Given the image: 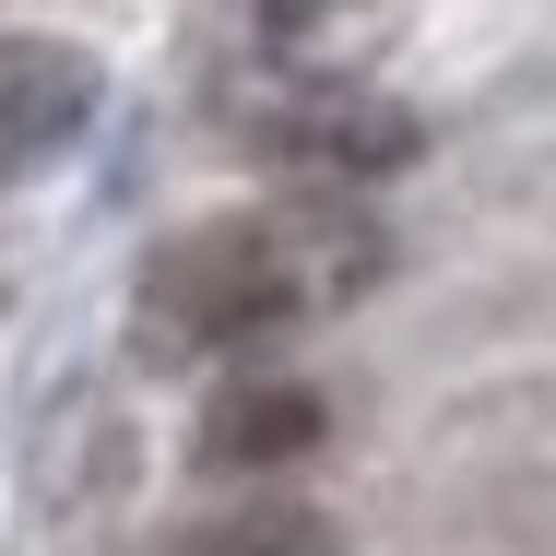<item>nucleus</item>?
<instances>
[{
    "mask_svg": "<svg viewBox=\"0 0 556 556\" xmlns=\"http://www.w3.org/2000/svg\"><path fill=\"white\" fill-rule=\"evenodd\" d=\"M261 166H296V178H320V190H367V178H391V166H415V118L391 108V96H367V84H261L249 108L225 118Z\"/></svg>",
    "mask_w": 556,
    "mask_h": 556,
    "instance_id": "2",
    "label": "nucleus"
},
{
    "mask_svg": "<svg viewBox=\"0 0 556 556\" xmlns=\"http://www.w3.org/2000/svg\"><path fill=\"white\" fill-rule=\"evenodd\" d=\"M96 118V60L60 36H0V178L48 166L72 130Z\"/></svg>",
    "mask_w": 556,
    "mask_h": 556,
    "instance_id": "3",
    "label": "nucleus"
},
{
    "mask_svg": "<svg viewBox=\"0 0 556 556\" xmlns=\"http://www.w3.org/2000/svg\"><path fill=\"white\" fill-rule=\"evenodd\" d=\"M166 556H343V533L308 509V497H237L214 521H190Z\"/></svg>",
    "mask_w": 556,
    "mask_h": 556,
    "instance_id": "5",
    "label": "nucleus"
},
{
    "mask_svg": "<svg viewBox=\"0 0 556 556\" xmlns=\"http://www.w3.org/2000/svg\"><path fill=\"white\" fill-rule=\"evenodd\" d=\"M320 391L308 379H225L214 403H202V473H285V462H308L320 450Z\"/></svg>",
    "mask_w": 556,
    "mask_h": 556,
    "instance_id": "4",
    "label": "nucleus"
},
{
    "mask_svg": "<svg viewBox=\"0 0 556 556\" xmlns=\"http://www.w3.org/2000/svg\"><path fill=\"white\" fill-rule=\"evenodd\" d=\"M379 273H391V225L355 190H296V202L214 214L190 237H166L154 273H142V320L166 343H249V332L308 320V308L367 296Z\"/></svg>",
    "mask_w": 556,
    "mask_h": 556,
    "instance_id": "1",
    "label": "nucleus"
}]
</instances>
